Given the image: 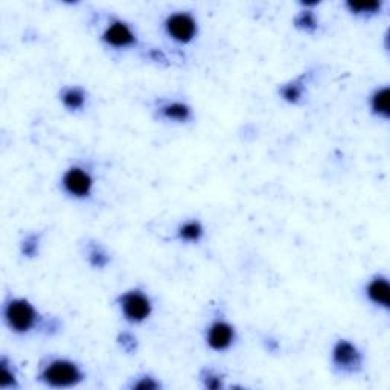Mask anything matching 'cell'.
I'll return each mask as SVG.
<instances>
[{
	"label": "cell",
	"mask_w": 390,
	"mask_h": 390,
	"mask_svg": "<svg viewBox=\"0 0 390 390\" xmlns=\"http://www.w3.org/2000/svg\"><path fill=\"white\" fill-rule=\"evenodd\" d=\"M200 382H202V386L209 390H220L224 389V377L217 372L214 369H203L200 372Z\"/></svg>",
	"instance_id": "obj_16"
},
{
	"label": "cell",
	"mask_w": 390,
	"mask_h": 390,
	"mask_svg": "<svg viewBox=\"0 0 390 390\" xmlns=\"http://www.w3.org/2000/svg\"><path fill=\"white\" fill-rule=\"evenodd\" d=\"M164 30L171 40L178 44H189L197 39L198 22L193 13L176 11L166 16Z\"/></svg>",
	"instance_id": "obj_5"
},
{
	"label": "cell",
	"mask_w": 390,
	"mask_h": 390,
	"mask_svg": "<svg viewBox=\"0 0 390 390\" xmlns=\"http://www.w3.org/2000/svg\"><path fill=\"white\" fill-rule=\"evenodd\" d=\"M238 339L236 328L232 322L226 317H215L206 327L205 331V341L209 349L215 352H226L229 351Z\"/></svg>",
	"instance_id": "obj_7"
},
{
	"label": "cell",
	"mask_w": 390,
	"mask_h": 390,
	"mask_svg": "<svg viewBox=\"0 0 390 390\" xmlns=\"http://www.w3.org/2000/svg\"><path fill=\"white\" fill-rule=\"evenodd\" d=\"M365 294L367 300L375 305L377 308H382L389 311L390 308V285L389 278L386 274L378 273L372 276L366 284Z\"/></svg>",
	"instance_id": "obj_9"
},
{
	"label": "cell",
	"mask_w": 390,
	"mask_h": 390,
	"mask_svg": "<svg viewBox=\"0 0 390 390\" xmlns=\"http://www.w3.org/2000/svg\"><path fill=\"white\" fill-rule=\"evenodd\" d=\"M205 236V227L198 220H188L178 226L177 238L186 244H197Z\"/></svg>",
	"instance_id": "obj_13"
},
{
	"label": "cell",
	"mask_w": 390,
	"mask_h": 390,
	"mask_svg": "<svg viewBox=\"0 0 390 390\" xmlns=\"http://www.w3.org/2000/svg\"><path fill=\"white\" fill-rule=\"evenodd\" d=\"M95 188V178L89 169L73 165L64 171L61 177V189L66 195L75 200H85L92 197Z\"/></svg>",
	"instance_id": "obj_6"
},
{
	"label": "cell",
	"mask_w": 390,
	"mask_h": 390,
	"mask_svg": "<svg viewBox=\"0 0 390 390\" xmlns=\"http://www.w3.org/2000/svg\"><path fill=\"white\" fill-rule=\"evenodd\" d=\"M369 110L378 119L389 121L390 118V89L389 85L377 87L369 95Z\"/></svg>",
	"instance_id": "obj_11"
},
{
	"label": "cell",
	"mask_w": 390,
	"mask_h": 390,
	"mask_svg": "<svg viewBox=\"0 0 390 390\" xmlns=\"http://www.w3.org/2000/svg\"><path fill=\"white\" fill-rule=\"evenodd\" d=\"M37 382L49 389H72L85 382V372L72 358L51 355L40 363Z\"/></svg>",
	"instance_id": "obj_1"
},
{
	"label": "cell",
	"mask_w": 390,
	"mask_h": 390,
	"mask_svg": "<svg viewBox=\"0 0 390 390\" xmlns=\"http://www.w3.org/2000/svg\"><path fill=\"white\" fill-rule=\"evenodd\" d=\"M60 101L69 111H81L87 102V93L80 85H68L61 89Z\"/></svg>",
	"instance_id": "obj_12"
},
{
	"label": "cell",
	"mask_w": 390,
	"mask_h": 390,
	"mask_svg": "<svg viewBox=\"0 0 390 390\" xmlns=\"http://www.w3.org/2000/svg\"><path fill=\"white\" fill-rule=\"evenodd\" d=\"M157 116L162 121L186 123L193 119V109L183 101H166L157 107Z\"/></svg>",
	"instance_id": "obj_10"
},
{
	"label": "cell",
	"mask_w": 390,
	"mask_h": 390,
	"mask_svg": "<svg viewBox=\"0 0 390 390\" xmlns=\"http://www.w3.org/2000/svg\"><path fill=\"white\" fill-rule=\"evenodd\" d=\"M346 8L351 14L357 17H374L383 9V2H367V4H352L348 2Z\"/></svg>",
	"instance_id": "obj_15"
},
{
	"label": "cell",
	"mask_w": 390,
	"mask_h": 390,
	"mask_svg": "<svg viewBox=\"0 0 390 390\" xmlns=\"http://www.w3.org/2000/svg\"><path fill=\"white\" fill-rule=\"evenodd\" d=\"M101 42L111 49H128V47L136 46L138 35L130 23L122 18H113L104 28Z\"/></svg>",
	"instance_id": "obj_8"
},
{
	"label": "cell",
	"mask_w": 390,
	"mask_h": 390,
	"mask_svg": "<svg viewBox=\"0 0 390 390\" xmlns=\"http://www.w3.org/2000/svg\"><path fill=\"white\" fill-rule=\"evenodd\" d=\"M4 322L17 336H26L43 325V316L26 298L9 296L4 303Z\"/></svg>",
	"instance_id": "obj_2"
},
{
	"label": "cell",
	"mask_w": 390,
	"mask_h": 390,
	"mask_svg": "<svg viewBox=\"0 0 390 390\" xmlns=\"http://www.w3.org/2000/svg\"><path fill=\"white\" fill-rule=\"evenodd\" d=\"M331 363L341 375H357L365 365V355L354 341L340 339L331 349Z\"/></svg>",
	"instance_id": "obj_4"
},
{
	"label": "cell",
	"mask_w": 390,
	"mask_h": 390,
	"mask_svg": "<svg viewBox=\"0 0 390 390\" xmlns=\"http://www.w3.org/2000/svg\"><path fill=\"white\" fill-rule=\"evenodd\" d=\"M39 245H40V238L37 235H30L25 238L22 244V253L28 258H32L37 253H39Z\"/></svg>",
	"instance_id": "obj_20"
},
{
	"label": "cell",
	"mask_w": 390,
	"mask_h": 390,
	"mask_svg": "<svg viewBox=\"0 0 390 390\" xmlns=\"http://www.w3.org/2000/svg\"><path fill=\"white\" fill-rule=\"evenodd\" d=\"M0 369H2V378H0V389L2 390H16L20 389V378H18L17 369L14 363L6 355L0 360Z\"/></svg>",
	"instance_id": "obj_14"
},
{
	"label": "cell",
	"mask_w": 390,
	"mask_h": 390,
	"mask_svg": "<svg viewBox=\"0 0 390 390\" xmlns=\"http://www.w3.org/2000/svg\"><path fill=\"white\" fill-rule=\"evenodd\" d=\"M87 261L95 269H104L107 267V264L110 262V256L102 245L93 244L87 250Z\"/></svg>",
	"instance_id": "obj_17"
},
{
	"label": "cell",
	"mask_w": 390,
	"mask_h": 390,
	"mask_svg": "<svg viewBox=\"0 0 390 390\" xmlns=\"http://www.w3.org/2000/svg\"><path fill=\"white\" fill-rule=\"evenodd\" d=\"M128 387L133 390H159L164 387V384L160 383L159 378L151 374H140L131 379Z\"/></svg>",
	"instance_id": "obj_18"
},
{
	"label": "cell",
	"mask_w": 390,
	"mask_h": 390,
	"mask_svg": "<svg viewBox=\"0 0 390 390\" xmlns=\"http://www.w3.org/2000/svg\"><path fill=\"white\" fill-rule=\"evenodd\" d=\"M116 305L121 316L131 325H140L147 322L154 310L148 293L140 288H130L121 293L116 299Z\"/></svg>",
	"instance_id": "obj_3"
},
{
	"label": "cell",
	"mask_w": 390,
	"mask_h": 390,
	"mask_svg": "<svg viewBox=\"0 0 390 390\" xmlns=\"http://www.w3.org/2000/svg\"><path fill=\"white\" fill-rule=\"evenodd\" d=\"M119 341V345L122 348V351H126V352H135L136 351V339L133 337L130 332H123V334L118 339Z\"/></svg>",
	"instance_id": "obj_21"
},
{
	"label": "cell",
	"mask_w": 390,
	"mask_h": 390,
	"mask_svg": "<svg viewBox=\"0 0 390 390\" xmlns=\"http://www.w3.org/2000/svg\"><path fill=\"white\" fill-rule=\"evenodd\" d=\"M302 92H303V87L299 81H293L287 85H284L281 89L282 98L288 102H298L302 97Z\"/></svg>",
	"instance_id": "obj_19"
}]
</instances>
